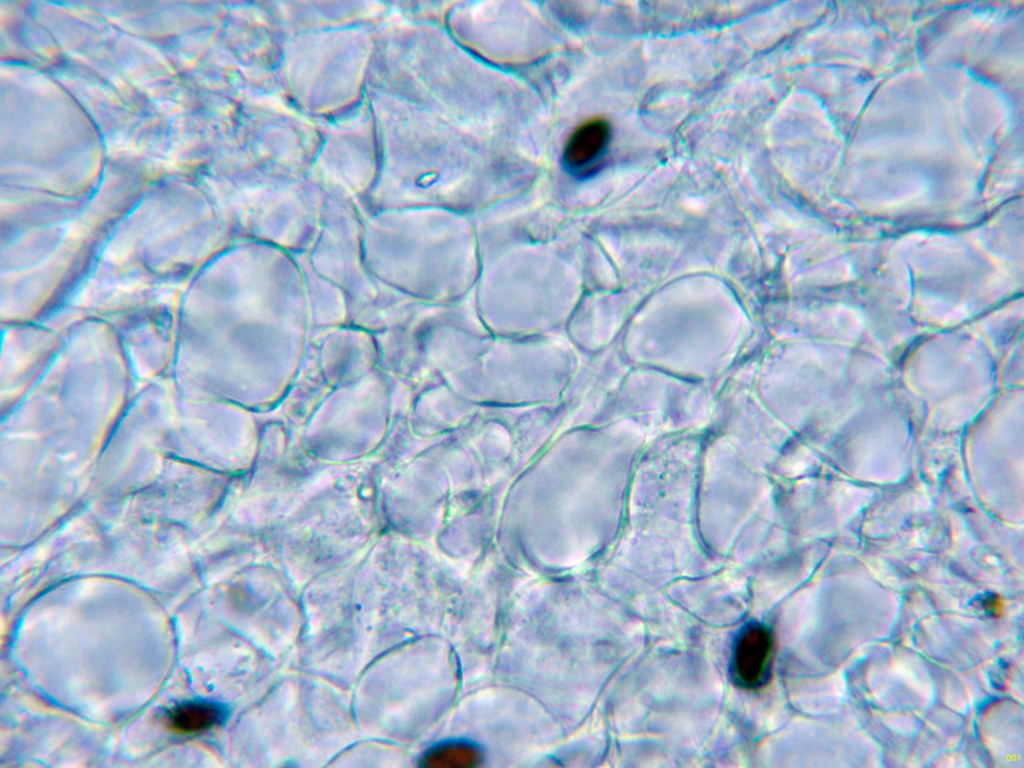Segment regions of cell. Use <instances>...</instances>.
I'll return each mask as SVG.
<instances>
[{
  "mask_svg": "<svg viewBox=\"0 0 1024 768\" xmlns=\"http://www.w3.org/2000/svg\"><path fill=\"white\" fill-rule=\"evenodd\" d=\"M774 639L762 624L747 625L737 637L731 661L734 683L745 690L762 688L770 679Z\"/></svg>",
  "mask_w": 1024,
  "mask_h": 768,
  "instance_id": "6da1fadb",
  "label": "cell"
},
{
  "mask_svg": "<svg viewBox=\"0 0 1024 768\" xmlns=\"http://www.w3.org/2000/svg\"><path fill=\"white\" fill-rule=\"evenodd\" d=\"M610 136V125L602 117L591 118L577 126L563 149L565 168L575 176L590 174L604 154Z\"/></svg>",
  "mask_w": 1024,
  "mask_h": 768,
  "instance_id": "7a4b0ae2",
  "label": "cell"
},
{
  "mask_svg": "<svg viewBox=\"0 0 1024 768\" xmlns=\"http://www.w3.org/2000/svg\"><path fill=\"white\" fill-rule=\"evenodd\" d=\"M224 718V710L217 704L206 701H191L172 708L165 722L170 730L178 734L191 735L205 732Z\"/></svg>",
  "mask_w": 1024,
  "mask_h": 768,
  "instance_id": "3957f363",
  "label": "cell"
},
{
  "mask_svg": "<svg viewBox=\"0 0 1024 768\" xmlns=\"http://www.w3.org/2000/svg\"><path fill=\"white\" fill-rule=\"evenodd\" d=\"M481 753L474 745L465 742H447L429 750L422 758V765L430 768H470L480 764Z\"/></svg>",
  "mask_w": 1024,
  "mask_h": 768,
  "instance_id": "277c9868",
  "label": "cell"
},
{
  "mask_svg": "<svg viewBox=\"0 0 1024 768\" xmlns=\"http://www.w3.org/2000/svg\"><path fill=\"white\" fill-rule=\"evenodd\" d=\"M983 608L992 616L1001 617L1003 614V600L998 595H989L983 599Z\"/></svg>",
  "mask_w": 1024,
  "mask_h": 768,
  "instance_id": "5b68a950",
  "label": "cell"
}]
</instances>
